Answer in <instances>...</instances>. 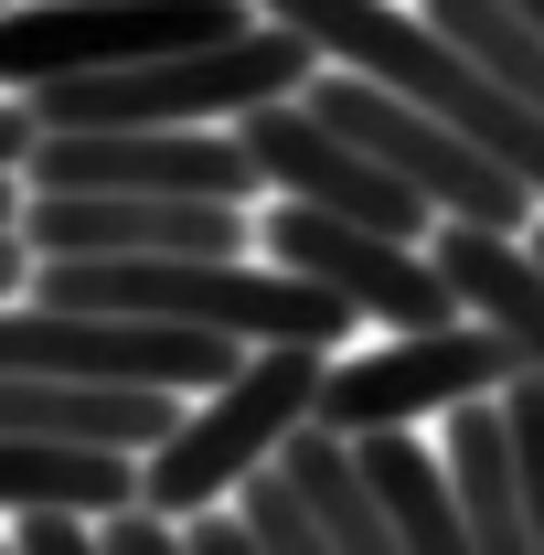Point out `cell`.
Listing matches in <instances>:
<instances>
[{
    "label": "cell",
    "instance_id": "obj_1",
    "mask_svg": "<svg viewBox=\"0 0 544 555\" xmlns=\"http://www.w3.org/2000/svg\"><path fill=\"white\" fill-rule=\"evenodd\" d=\"M33 299L86 310V321H193L235 343H321L341 352L363 310L299 268H246V257H33Z\"/></svg>",
    "mask_w": 544,
    "mask_h": 555
},
{
    "label": "cell",
    "instance_id": "obj_2",
    "mask_svg": "<svg viewBox=\"0 0 544 555\" xmlns=\"http://www.w3.org/2000/svg\"><path fill=\"white\" fill-rule=\"evenodd\" d=\"M321 385H332V352H321V343H257L224 385H213V406H193L150 460H139V502L171 513V524L213 513L224 491H246L277 449L310 427Z\"/></svg>",
    "mask_w": 544,
    "mask_h": 555
},
{
    "label": "cell",
    "instance_id": "obj_3",
    "mask_svg": "<svg viewBox=\"0 0 544 555\" xmlns=\"http://www.w3.org/2000/svg\"><path fill=\"white\" fill-rule=\"evenodd\" d=\"M246 22H257L246 0H11L0 11V86L33 96L54 75L204 54V43H235Z\"/></svg>",
    "mask_w": 544,
    "mask_h": 555
},
{
    "label": "cell",
    "instance_id": "obj_4",
    "mask_svg": "<svg viewBox=\"0 0 544 555\" xmlns=\"http://www.w3.org/2000/svg\"><path fill=\"white\" fill-rule=\"evenodd\" d=\"M310 107H321L332 129H352L374 160H396L416 193L438 204V224H502V235H523L534 193H523L470 129H449L438 107H416L406 86H385V75H363V65H332L310 86Z\"/></svg>",
    "mask_w": 544,
    "mask_h": 555
},
{
    "label": "cell",
    "instance_id": "obj_5",
    "mask_svg": "<svg viewBox=\"0 0 544 555\" xmlns=\"http://www.w3.org/2000/svg\"><path fill=\"white\" fill-rule=\"evenodd\" d=\"M523 374V352L502 343L491 321H438V332H406V343L385 352H352L332 363V385H321V427L341 438H374V427H416V416H449V406H480V396H502Z\"/></svg>",
    "mask_w": 544,
    "mask_h": 555
},
{
    "label": "cell",
    "instance_id": "obj_6",
    "mask_svg": "<svg viewBox=\"0 0 544 555\" xmlns=\"http://www.w3.org/2000/svg\"><path fill=\"white\" fill-rule=\"evenodd\" d=\"M257 235H268L277 268H299V278H321V288H341L363 321H396V332L470 321V310H459V288H449V268H438L416 235H374V224H352V214L288 204V193H277V214L257 224Z\"/></svg>",
    "mask_w": 544,
    "mask_h": 555
},
{
    "label": "cell",
    "instance_id": "obj_7",
    "mask_svg": "<svg viewBox=\"0 0 544 555\" xmlns=\"http://www.w3.org/2000/svg\"><path fill=\"white\" fill-rule=\"evenodd\" d=\"M235 139L257 150V171H268L288 204H321V214H352V224H374V235H438V204L416 193L396 160H374L352 129H332L310 96H277L257 118H235Z\"/></svg>",
    "mask_w": 544,
    "mask_h": 555
},
{
    "label": "cell",
    "instance_id": "obj_8",
    "mask_svg": "<svg viewBox=\"0 0 544 555\" xmlns=\"http://www.w3.org/2000/svg\"><path fill=\"white\" fill-rule=\"evenodd\" d=\"M22 182L33 193H224V204H246L268 171L246 139L213 129H43Z\"/></svg>",
    "mask_w": 544,
    "mask_h": 555
},
{
    "label": "cell",
    "instance_id": "obj_9",
    "mask_svg": "<svg viewBox=\"0 0 544 555\" xmlns=\"http://www.w3.org/2000/svg\"><path fill=\"white\" fill-rule=\"evenodd\" d=\"M22 246L33 257H246L257 224L224 193H33Z\"/></svg>",
    "mask_w": 544,
    "mask_h": 555
},
{
    "label": "cell",
    "instance_id": "obj_10",
    "mask_svg": "<svg viewBox=\"0 0 544 555\" xmlns=\"http://www.w3.org/2000/svg\"><path fill=\"white\" fill-rule=\"evenodd\" d=\"M427 257L449 268L459 310L491 321L502 343L523 352V374H544V246H513L502 224H438Z\"/></svg>",
    "mask_w": 544,
    "mask_h": 555
},
{
    "label": "cell",
    "instance_id": "obj_11",
    "mask_svg": "<svg viewBox=\"0 0 544 555\" xmlns=\"http://www.w3.org/2000/svg\"><path fill=\"white\" fill-rule=\"evenodd\" d=\"M139 502V449H75V438H11L0 427V513H129Z\"/></svg>",
    "mask_w": 544,
    "mask_h": 555
},
{
    "label": "cell",
    "instance_id": "obj_12",
    "mask_svg": "<svg viewBox=\"0 0 544 555\" xmlns=\"http://www.w3.org/2000/svg\"><path fill=\"white\" fill-rule=\"evenodd\" d=\"M449 481H459V513H470L480 555H534V513H523V470H513V416H502V396L449 406Z\"/></svg>",
    "mask_w": 544,
    "mask_h": 555
},
{
    "label": "cell",
    "instance_id": "obj_13",
    "mask_svg": "<svg viewBox=\"0 0 544 555\" xmlns=\"http://www.w3.org/2000/svg\"><path fill=\"white\" fill-rule=\"evenodd\" d=\"M427 22H438L470 65H491L513 96H534V107H544V22H523L513 0H427Z\"/></svg>",
    "mask_w": 544,
    "mask_h": 555
},
{
    "label": "cell",
    "instance_id": "obj_14",
    "mask_svg": "<svg viewBox=\"0 0 544 555\" xmlns=\"http://www.w3.org/2000/svg\"><path fill=\"white\" fill-rule=\"evenodd\" d=\"M502 416H513V470H523V513H534V555H544V374H513Z\"/></svg>",
    "mask_w": 544,
    "mask_h": 555
},
{
    "label": "cell",
    "instance_id": "obj_15",
    "mask_svg": "<svg viewBox=\"0 0 544 555\" xmlns=\"http://www.w3.org/2000/svg\"><path fill=\"white\" fill-rule=\"evenodd\" d=\"M107 555H193V534H171V513L129 502V513H107Z\"/></svg>",
    "mask_w": 544,
    "mask_h": 555
},
{
    "label": "cell",
    "instance_id": "obj_16",
    "mask_svg": "<svg viewBox=\"0 0 544 555\" xmlns=\"http://www.w3.org/2000/svg\"><path fill=\"white\" fill-rule=\"evenodd\" d=\"M11 545H22V555H107L96 534H86V513H22Z\"/></svg>",
    "mask_w": 544,
    "mask_h": 555
},
{
    "label": "cell",
    "instance_id": "obj_17",
    "mask_svg": "<svg viewBox=\"0 0 544 555\" xmlns=\"http://www.w3.org/2000/svg\"><path fill=\"white\" fill-rule=\"evenodd\" d=\"M193 555H268L246 513H193Z\"/></svg>",
    "mask_w": 544,
    "mask_h": 555
},
{
    "label": "cell",
    "instance_id": "obj_18",
    "mask_svg": "<svg viewBox=\"0 0 544 555\" xmlns=\"http://www.w3.org/2000/svg\"><path fill=\"white\" fill-rule=\"evenodd\" d=\"M33 139H43L33 96H0V171H22V160H33Z\"/></svg>",
    "mask_w": 544,
    "mask_h": 555
},
{
    "label": "cell",
    "instance_id": "obj_19",
    "mask_svg": "<svg viewBox=\"0 0 544 555\" xmlns=\"http://www.w3.org/2000/svg\"><path fill=\"white\" fill-rule=\"evenodd\" d=\"M22 278H33V246H22V235H0V299H22Z\"/></svg>",
    "mask_w": 544,
    "mask_h": 555
},
{
    "label": "cell",
    "instance_id": "obj_20",
    "mask_svg": "<svg viewBox=\"0 0 544 555\" xmlns=\"http://www.w3.org/2000/svg\"><path fill=\"white\" fill-rule=\"evenodd\" d=\"M22 204H33V193H22V171H0V235H22Z\"/></svg>",
    "mask_w": 544,
    "mask_h": 555
},
{
    "label": "cell",
    "instance_id": "obj_21",
    "mask_svg": "<svg viewBox=\"0 0 544 555\" xmlns=\"http://www.w3.org/2000/svg\"><path fill=\"white\" fill-rule=\"evenodd\" d=\"M513 11H523V22H544V0H513Z\"/></svg>",
    "mask_w": 544,
    "mask_h": 555
},
{
    "label": "cell",
    "instance_id": "obj_22",
    "mask_svg": "<svg viewBox=\"0 0 544 555\" xmlns=\"http://www.w3.org/2000/svg\"><path fill=\"white\" fill-rule=\"evenodd\" d=\"M0 555H22V545H0Z\"/></svg>",
    "mask_w": 544,
    "mask_h": 555
},
{
    "label": "cell",
    "instance_id": "obj_23",
    "mask_svg": "<svg viewBox=\"0 0 544 555\" xmlns=\"http://www.w3.org/2000/svg\"><path fill=\"white\" fill-rule=\"evenodd\" d=\"M534 246H544V224H534Z\"/></svg>",
    "mask_w": 544,
    "mask_h": 555
},
{
    "label": "cell",
    "instance_id": "obj_24",
    "mask_svg": "<svg viewBox=\"0 0 544 555\" xmlns=\"http://www.w3.org/2000/svg\"><path fill=\"white\" fill-rule=\"evenodd\" d=\"M0 11H11V0H0Z\"/></svg>",
    "mask_w": 544,
    "mask_h": 555
}]
</instances>
